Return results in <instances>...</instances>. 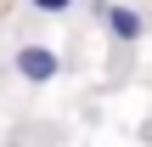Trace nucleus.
Listing matches in <instances>:
<instances>
[{
	"label": "nucleus",
	"instance_id": "3",
	"mask_svg": "<svg viewBox=\"0 0 152 147\" xmlns=\"http://www.w3.org/2000/svg\"><path fill=\"white\" fill-rule=\"evenodd\" d=\"M34 11H73V0H34Z\"/></svg>",
	"mask_w": 152,
	"mask_h": 147
},
{
	"label": "nucleus",
	"instance_id": "2",
	"mask_svg": "<svg viewBox=\"0 0 152 147\" xmlns=\"http://www.w3.org/2000/svg\"><path fill=\"white\" fill-rule=\"evenodd\" d=\"M102 23H107V34H113V40H141V28H147V23H141V11H130V6H107V11H102Z\"/></svg>",
	"mask_w": 152,
	"mask_h": 147
},
{
	"label": "nucleus",
	"instance_id": "1",
	"mask_svg": "<svg viewBox=\"0 0 152 147\" xmlns=\"http://www.w3.org/2000/svg\"><path fill=\"white\" fill-rule=\"evenodd\" d=\"M56 68H62V62H56V51H45V45H23V51H17V74L34 79V85H45Z\"/></svg>",
	"mask_w": 152,
	"mask_h": 147
}]
</instances>
